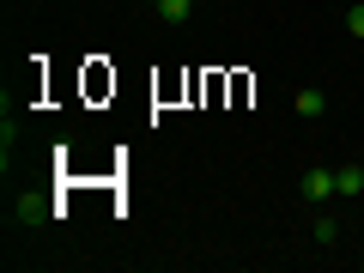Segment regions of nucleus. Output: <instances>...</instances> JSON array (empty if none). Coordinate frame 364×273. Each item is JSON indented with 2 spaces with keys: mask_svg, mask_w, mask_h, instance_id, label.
<instances>
[{
  "mask_svg": "<svg viewBox=\"0 0 364 273\" xmlns=\"http://www.w3.org/2000/svg\"><path fill=\"white\" fill-rule=\"evenodd\" d=\"M346 31H352V37H364V6H352V13H346Z\"/></svg>",
  "mask_w": 364,
  "mask_h": 273,
  "instance_id": "423d86ee",
  "label": "nucleus"
},
{
  "mask_svg": "<svg viewBox=\"0 0 364 273\" xmlns=\"http://www.w3.org/2000/svg\"><path fill=\"white\" fill-rule=\"evenodd\" d=\"M195 6H207V0H195Z\"/></svg>",
  "mask_w": 364,
  "mask_h": 273,
  "instance_id": "0eeeda50",
  "label": "nucleus"
},
{
  "mask_svg": "<svg viewBox=\"0 0 364 273\" xmlns=\"http://www.w3.org/2000/svg\"><path fill=\"white\" fill-rule=\"evenodd\" d=\"M322 109H328V91L322 85H304L298 91V116H322Z\"/></svg>",
  "mask_w": 364,
  "mask_h": 273,
  "instance_id": "7ed1b4c3",
  "label": "nucleus"
},
{
  "mask_svg": "<svg viewBox=\"0 0 364 273\" xmlns=\"http://www.w3.org/2000/svg\"><path fill=\"white\" fill-rule=\"evenodd\" d=\"M316 243L334 249V243H340V225H334V219H316Z\"/></svg>",
  "mask_w": 364,
  "mask_h": 273,
  "instance_id": "39448f33",
  "label": "nucleus"
},
{
  "mask_svg": "<svg viewBox=\"0 0 364 273\" xmlns=\"http://www.w3.org/2000/svg\"><path fill=\"white\" fill-rule=\"evenodd\" d=\"M334 188H340L346 200H358V195H364V164H340V170H334Z\"/></svg>",
  "mask_w": 364,
  "mask_h": 273,
  "instance_id": "f03ea898",
  "label": "nucleus"
},
{
  "mask_svg": "<svg viewBox=\"0 0 364 273\" xmlns=\"http://www.w3.org/2000/svg\"><path fill=\"white\" fill-rule=\"evenodd\" d=\"M158 6V18H164V25H182V18L195 13V0H152Z\"/></svg>",
  "mask_w": 364,
  "mask_h": 273,
  "instance_id": "20e7f679",
  "label": "nucleus"
},
{
  "mask_svg": "<svg viewBox=\"0 0 364 273\" xmlns=\"http://www.w3.org/2000/svg\"><path fill=\"white\" fill-rule=\"evenodd\" d=\"M340 188H334V170H304V200H310V207H328V200H334Z\"/></svg>",
  "mask_w": 364,
  "mask_h": 273,
  "instance_id": "f257e3e1",
  "label": "nucleus"
}]
</instances>
